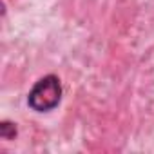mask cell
<instances>
[{
  "label": "cell",
  "mask_w": 154,
  "mask_h": 154,
  "mask_svg": "<svg viewBox=\"0 0 154 154\" xmlns=\"http://www.w3.org/2000/svg\"><path fill=\"white\" fill-rule=\"evenodd\" d=\"M62 82L56 74H45L33 85L27 94V105L35 112H49L62 102Z\"/></svg>",
  "instance_id": "cell-1"
},
{
  "label": "cell",
  "mask_w": 154,
  "mask_h": 154,
  "mask_svg": "<svg viewBox=\"0 0 154 154\" xmlns=\"http://www.w3.org/2000/svg\"><path fill=\"white\" fill-rule=\"evenodd\" d=\"M0 136H2V140H15L17 138V123H13L9 120H2L0 122Z\"/></svg>",
  "instance_id": "cell-2"
}]
</instances>
